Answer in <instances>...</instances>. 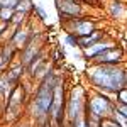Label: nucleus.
I'll list each match as a JSON object with an SVG mask.
<instances>
[{
    "label": "nucleus",
    "instance_id": "1",
    "mask_svg": "<svg viewBox=\"0 0 127 127\" xmlns=\"http://www.w3.org/2000/svg\"><path fill=\"white\" fill-rule=\"evenodd\" d=\"M87 76L93 87L105 93H117L120 88L127 85L126 69L120 68L119 64H95L93 68L88 69Z\"/></svg>",
    "mask_w": 127,
    "mask_h": 127
},
{
    "label": "nucleus",
    "instance_id": "2",
    "mask_svg": "<svg viewBox=\"0 0 127 127\" xmlns=\"http://www.w3.org/2000/svg\"><path fill=\"white\" fill-rule=\"evenodd\" d=\"M56 83V75L53 73V69L49 68L46 75L42 76V81L37 87L36 97H34V117L46 122L49 115V107H51V100H53V88Z\"/></svg>",
    "mask_w": 127,
    "mask_h": 127
},
{
    "label": "nucleus",
    "instance_id": "3",
    "mask_svg": "<svg viewBox=\"0 0 127 127\" xmlns=\"http://www.w3.org/2000/svg\"><path fill=\"white\" fill-rule=\"evenodd\" d=\"M83 112H85L87 119L93 120V122H100L103 119H110V115L114 114V103L107 95L97 93L88 102H85V110Z\"/></svg>",
    "mask_w": 127,
    "mask_h": 127
},
{
    "label": "nucleus",
    "instance_id": "4",
    "mask_svg": "<svg viewBox=\"0 0 127 127\" xmlns=\"http://www.w3.org/2000/svg\"><path fill=\"white\" fill-rule=\"evenodd\" d=\"M63 110H64V87H63V80L56 78L54 88H53V100H51V107H49V115L53 120L61 126L63 124Z\"/></svg>",
    "mask_w": 127,
    "mask_h": 127
},
{
    "label": "nucleus",
    "instance_id": "5",
    "mask_svg": "<svg viewBox=\"0 0 127 127\" xmlns=\"http://www.w3.org/2000/svg\"><path fill=\"white\" fill-rule=\"evenodd\" d=\"M22 105H24V87L20 83H15L9 92V102H7V107H5L7 119L17 117L22 110Z\"/></svg>",
    "mask_w": 127,
    "mask_h": 127
},
{
    "label": "nucleus",
    "instance_id": "6",
    "mask_svg": "<svg viewBox=\"0 0 127 127\" xmlns=\"http://www.w3.org/2000/svg\"><path fill=\"white\" fill-rule=\"evenodd\" d=\"M97 31V22L88 17H75L68 20V34H73L75 37H83Z\"/></svg>",
    "mask_w": 127,
    "mask_h": 127
},
{
    "label": "nucleus",
    "instance_id": "7",
    "mask_svg": "<svg viewBox=\"0 0 127 127\" xmlns=\"http://www.w3.org/2000/svg\"><path fill=\"white\" fill-rule=\"evenodd\" d=\"M83 110H85V93H83V88L75 87L71 90V97H69L68 105H66L68 120L73 122L80 114H83Z\"/></svg>",
    "mask_w": 127,
    "mask_h": 127
},
{
    "label": "nucleus",
    "instance_id": "8",
    "mask_svg": "<svg viewBox=\"0 0 127 127\" xmlns=\"http://www.w3.org/2000/svg\"><path fill=\"white\" fill-rule=\"evenodd\" d=\"M56 9L59 19L68 22L81 14V0H56Z\"/></svg>",
    "mask_w": 127,
    "mask_h": 127
},
{
    "label": "nucleus",
    "instance_id": "9",
    "mask_svg": "<svg viewBox=\"0 0 127 127\" xmlns=\"http://www.w3.org/2000/svg\"><path fill=\"white\" fill-rule=\"evenodd\" d=\"M124 59V51L122 48H117V46H112V48L102 51L100 54H97L93 61L97 64H110V66H115V64H120Z\"/></svg>",
    "mask_w": 127,
    "mask_h": 127
},
{
    "label": "nucleus",
    "instance_id": "10",
    "mask_svg": "<svg viewBox=\"0 0 127 127\" xmlns=\"http://www.w3.org/2000/svg\"><path fill=\"white\" fill-rule=\"evenodd\" d=\"M31 39H32L31 32L27 29H22V26H19V27H15V32H12V36H10L9 41L14 44L15 49H24L26 44H27Z\"/></svg>",
    "mask_w": 127,
    "mask_h": 127
},
{
    "label": "nucleus",
    "instance_id": "11",
    "mask_svg": "<svg viewBox=\"0 0 127 127\" xmlns=\"http://www.w3.org/2000/svg\"><path fill=\"white\" fill-rule=\"evenodd\" d=\"M112 46H115L112 41H108V39H100L98 42L92 44V46H88L87 49H83V56H85L87 59H93L97 54H100L102 51H105V49L112 48Z\"/></svg>",
    "mask_w": 127,
    "mask_h": 127
},
{
    "label": "nucleus",
    "instance_id": "12",
    "mask_svg": "<svg viewBox=\"0 0 127 127\" xmlns=\"http://www.w3.org/2000/svg\"><path fill=\"white\" fill-rule=\"evenodd\" d=\"M39 54V48L32 42V39L26 44V48L22 49V59H20V64L24 66V68H27L31 63L34 61V58Z\"/></svg>",
    "mask_w": 127,
    "mask_h": 127
},
{
    "label": "nucleus",
    "instance_id": "13",
    "mask_svg": "<svg viewBox=\"0 0 127 127\" xmlns=\"http://www.w3.org/2000/svg\"><path fill=\"white\" fill-rule=\"evenodd\" d=\"M15 51H17V49L14 48V44H12L10 41L5 42V44L0 48V71L5 69L10 64V61H12V58H14Z\"/></svg>",
    "mask_w": 127,
    "mask_h": 127
},
{
    "label": "nucleus",
    "instance_id": "14",
    "mask_svg": "<svg viewBox=\"0 0 127 127\" xmlns=\"http://www.w3.org/2000/svg\"><path fill=\"white\" fill-rule=\"evenodd\" d=\"M100 39H103V32L95 31V32H92V34H88V36L76 37V46H78V48H81V49H87L88 46H92V44L98 42Z\"/></svg>",
    "mask_w": 127,
    "mask_h": 127
},
{
    "label": "nucleus",
    "instance_id": "15",
    "mask_svg": "<svg viewBox=\"0 0 127 127\" xmlns=\"http://www.w3.org/2000/svg\"><path fill=\"white\" fill-rule=\"evenodd\" d=\"M24 69H26V68L19 63V64H14L12 68H9L7 71H3V73H5V76L9 78L10 83H12V85H15V83H19V81H20L22 75H24Z\"/></svg>",
    "mask_w": 127,
    "mask_h": 127
},
{
    "label": "nucleus",
    "instance_id": "16",
    "mask_svg": "<svg viewBox=\"0 0 127 127\" xmlns=\"http://www.w3.org/2000/svg\"><path fill=\"white\" fill-rule=\"evenodd\" d=\"M32 9H34V2L32 0H17L15 5H14V10L22 12V14H29Z\"/></svg>",
    "mask_w": 127,
    "mask_h": 127
},
{
    "label": "nucleus",
    "instance_id": "17",
    "mask_svg": "<svg viewBox=\"0 0 127 127\" xmlns=\"http://www.w3.org/2000/svg\"><path fill=\"white\" fill-rule=\"evenodd\" d=\"M27 17V14H22V12H17V10H14V14H12V19H10V24L12 26H15V27H19L24 24V20Z\"/></svg>",
    "mask_w": 127,
    "mask_h": 127
},
{
    "label": "nucleus",
    "instance_id": "18",
    "mask_svg": "<svg viewBox=\"0 0 127 127\" xmlns=\"http://www.w3.org/2000/svg\"><path fill=\"white\" fill-rule=\"evenodd\" d=\"M10 88H12V83H10L9 78L5 76V73H2V75H0V95L9 93Z\"/></svg>",
    "mask_w": 127,
    "mask_h": 127
},
{
    "label": "nucleus",
    "instance_id": "19",
    "mask_svg": "<svg viewBox=\"0 0 127 127\" xmlns=\"http://www.w3.org/2000/svg\"><path fill=\"white\" fill-rule=\"evenodd\" d=\"M110 14H112V17H122L124 15V5L120 3V2H114L112 5H110Z\"/></svg>",
    "mask_w": 127,
    "mask_h": 127
},
{
    "label": "nucleus",
    "instance_id": "20",
    "mask_svg": "<svg viewBox=\"0 0 127 127\" xmlns=\"http://www.w3.org/2000/svg\"><path fill=\"white\" fill-rule=\"evenodd\" d=\"M12 14H14V9H5V7H2V9H0V20H2V22L10 24Z\"/></svg>",
    "mask_w": 127,
    "mask_h": 127
},
{
    "label": "nucleus",
    "instance_id": "21",
    "mask_svg": "<svg viewBox=\"0 0 127 127\" xmlns=\"http://www.w3.org/2000/svg\"><path fill=\"white\" fill-rule=\"evenodd\" d=\"M115 95H117V103H126L127 105V87L120 88Z\"/></svg>",
    "mask_w": 127,
    "mask_h": 127
},
{
    "label": "nucleus",
    "instance_id": "22",
    "mask_svg": "<svg viewBox=\"0 0 127 127\" xmlns=\"http://www.w3.org/2000/svg\"><path fill=\"white\" fill-rule=\"evenodd\" d=\"M32 10H36V14H37V17H39L41 20L48 19V14H46V10H44V7H42L41 3H34V9Z\"/></svg>",
    "mask_w": 127,
    "mask_h": 127
},
{
    "label": "nucleus",
    "instance_id": "23",
    "mask_svg": "<svg viewBox=\"0 0 127 127\" xmlns=\"http://www.w3.org/2000/svg\"><path fill=\"white\" fill-rule=\"evenodd\" d=\"M71 124H73V127H88L87 126V119H85V112H83V114H80V115L75 119Z\"/></svg>",
    "mask_w": 127,
    "mask_h": 127
},
{
    "label": "nucleus",
    "instance_id": "24",
    "mask_svg": "<svg viewBox=\"0 0 127 127\" xmlns=\"http://www.w3.org/2000/svg\"><path fill=\"white\" fill-rule=\"evenodd\" d=\"M64 42H66L68 46H76V37H75L73 34H66V37H64Z\"/></svg>",
    "mask_w": 127,
    "mask_h": 127
},
{
    "label": "nucleus",
    "instance_id": "25",
    "mask_svg": "<svg viewBox=\"0 0 127 127\" xmlns=\"http://www.w3.org/2000/svg\"><path fill=\"white\" fill-rule=\"evenodd\" d=\"M7 29H9V24H7V22H2V20H0V36H2L3 32H7Z\"/></svg>",
    "mask_w": 127,
    "mask_h": 127
},
{
    "label": "nucleus",
    "instance_id": "26",
    "mask_svg": "<svg viewBox=\"0 0 127 127\" xmlns=\"http://www.w3.org/2000/svg\"><path fill=\"white\" fill-rule=\"evenodd\" d=\"M17 127H29V126H27V124H19Z\"/></svg>",
    "mask_w": 127,
    "mask_h": 127
},
{
    "label": "nucleus",
    "instance_id": "27",
    "mask_svg": "<svg viewBox=\"0 0 127 127\" xmlns=\"http://www.w3.org/2000/svg\"><path fill=\"white\" fill-rule=\"evenodd\" d=\"M41 127H51V126H48V124H42V126H41Z\"/></svg>",
    "mask_w": 127,
    "mask_h": 127
}]
</instances>
